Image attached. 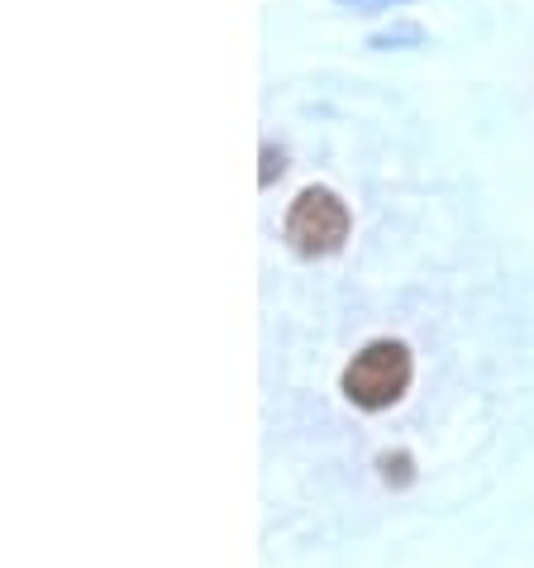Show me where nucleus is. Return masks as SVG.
Segmentation results:
<instances>
[{
    "label": "nucleus",
    "instance_id": "nucleus-4",
    "mask_svg": "<svg viewBox=\"0 0 534 568\" xmlns=\"http://www.w3.org/2000/svg\"><path fill=\"white\" fill-rule=\"evenodd\" d=\"M377 6H387V0H377Z\"/></svg>",
    "mask_w": 534,
    "mask_h": 568
},
{
    "label": "nucleus",
    "instance_id": "nucleus-2",
    "mask_svg": "<svg viewBox=\"0 0 534 568\" xmlns=\"http://www.w3.org/2000/svg\"><path fill=\"white\" fill-rule=\"evenodd\" d=\"M349 230H353V215H349V206H343L335 192H329V186H306V192L291 201L287 225H281L287 244L301 258H329V254H339L343 240H349Z\"/></svg>",
    "mask_w": 534,
    "mask_h": 568
},
{
    "label": "nucleus",
    "instance_id": "nucleus-1",
    "mask_svg": "<svg viewBox=\"0 0 534 568\" xmlns=\"http://www.w3.org/2000/svg\"><path fill=\"white\" fill-rule=\"evenodd\" d=\"M415 373V358L401 339H372L353 354V363L343 368V397L363 412H387L405 397Z\"/></svg>",
    "mask_w": 534,
    "mask_h": 568
},
{
    "label": "nucleus",
    "instance_id": "nucleus-3",
    "mask_svg": "<svg viewBox=\"0 0 534 568\" xmlns=\"http://www.w3.org/2000/svg\"><path fill=\"white\" fill-rule=\"evenodd\" d=\"M273 178H281V153L277 149H263V186L273 182Z\"/></svg>",
    "mask_w": 534,
    "mask_h": 568
}]
</instances>
